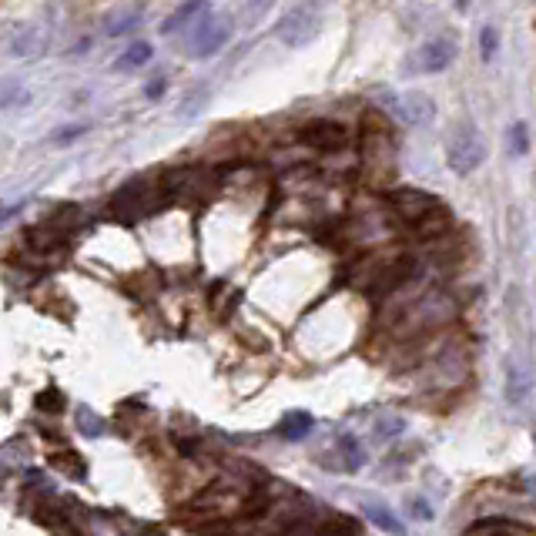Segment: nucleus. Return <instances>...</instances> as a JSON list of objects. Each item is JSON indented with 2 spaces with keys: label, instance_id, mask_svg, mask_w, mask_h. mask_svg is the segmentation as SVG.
<instances>
[{
  "label": "nucleus",
  "instance_id": "7",
  "mask_svg": "<svg viewBox=\"0 0 536 536\" xmlns=\"http://www.w3.org/2000/svg\"><path fill=\"white\" fill-rule=\"evenodd\" d=\"M389 205H392V212L402 218V222L416 225L419 218L429 215L439 205V198L429 195V191H419V188H396L389 195Z\"/></svg>",
  "mask_w": 536,
  "mask_h": 536
},
{
  "label": "nucleus",
  "instance_id": "23",
  "mask_svg": "<svg viewBox=\"0 0 536 536\" xmlns=\"http://www.w3.org/2000/svg\"><path fill=\"white\" fill-rule=\"evenodd\" d=\"M27 101H31V94H27L17 81H7L4 91H0V104H4V108H17V104H27Z\"/></svg>",
  "mask_w": 536,
  "mask_h": 536
},
{
  "label": "nucleus",
  "instance_id": "19",
  "mask_svg": "<svg viewBox=\"0 0 536 536\" xmlns=\"http://www.w3.org/2000/svg\"><path fill=\"white\" fill-rule=\"evenodd\" d=\"M530 128H526L523 121H516L510 131H506V145H510V155H526V148H530Z\"/></svg>",
  "mask_w": 536,
  "mask_h": 536
},
{
  "label": "nucleus",
  "instance_id": "28",
  "mask_svg": "<svg viewBox=\"0 0 536 536\" xmlns=\"http://www.w3.org/2000/svg\"><path fill=\"white\" fill-rule=\"evenodd\" d=\"M379 429H382L379 436H399L402 429H406V423H402V419H389V423H379Z\"/></svg>",
  "mask_w": 536,
  "mask_h": 536
},
{
  "label": "nucleus",
  "instance_id": "14",
  "mask_svg": "<svg viewBox=\"0 0 536 536\" xmlns=\"http://www.w3.org/2000/svg\"><path fill=\"white\" fill-rule=\"evenodd\" d=\"M413 228H416L419 238H429V242H433V238H443V235L453 232V215H449L443 205H436L433 212L419 218Z\"/></svg>",
  "mask_w": 536,
  "mask_h": 536
},
{
  "label": "nucleus",
  "instance_id": "3",
  "mask_svg": "<svg viewBox=\"0 0 536 536\" xmlns=\"http://www.w3.org/2000/svg\"><path fill=\"white\" fill-rule=\"evenodd\" d=\"M486 158V141L480 128L473 121H466L463 128L453 131V141H449V151H446V161L456 175H473L476 168L483 165Z\"/></svg>",
  "mask_w": 536,
  "mask_h": 536
},
{
  "label": "nucleus",
  "instance_id": "6",
  "mask_svg": "<svg viewBox=\"0 0 536 536\" xmlns=\"http://www.w3.org/2000/svg\"><path fill=\"white\" fill-rule=\"evenodd\" d=\"M456 51H459L456 37H449V34L433 37V41L423 44L413 57H409L406 74H439V71H446V67L456 61Z\"/></svg>",
  "mask_w": 536,
  "mask_h": 536
},
{
  "label": "nucleus",
  "instance_id": "11",
  "mask_svg": "<svg viewBox=\"0 0 536 536\" xmlns=\"http://www.w3.org/2000/svg\"><path fill=\"white\" fill-rule=\"evenodd\" d=\"M208 11V0H185V4L178 7L175 14L168 17L165 24H161V34H178V31H185V27H191L195 21H201Z\"/></svg>",
  "mask_w": 536,
  "mask_h": 536
},
{
  "label": "nucleus",
  "instance_id": "26",
  "mask_svg": "<svg viewBox=\"0 0 536 536\" xmlns=\"http://www.w3.org/2000/svg\"><path fill=\"white\" fill-rule=\"evenodd\" d=\"M409 510H413L416 520H433V506H429L426 500H413L409 503Z\"/></svg>",
  "mask_w": 536,
  "mask_h": 536
},
{
  "label": "nucleus",
  "instance_id": "2",
  "mask_svg": "<svg viewBox=\"0 0 536 536\" xmlns=\"http://www.w3.org/2000/svg\"><path fill=\"white\" fill-rule=\"evenodd\" d=\"M322 31V0H302L289 14L275 24V37L285 47H305L312 44Z\"/></svg>",
  "mask_w": 536,
  "mask_h": 536
},
{
  "label": "nucleus",
  "instance_id": "4",
  "mask_svg": "<svg viewBox=\"0 0 536 536\" xmlns=\"http://www.w3.org/2000/svg\"><path fill=\"white\" fill-rule=\"evenodd\" d=\"M228 37H232V21H228L225 14H215V17L205 14L201 21L191 24V31H188V54L212 57L228 44Z\"/></svg>",
  "mask_w": 536,
  "mask_h": 536
},
{
  "label": "nucleus",
  "instance_id": "24",
  "mask_svg": "<svg viewBox=\"0 0 536 536\" xmlns=\"http://www.w3.org/2000/svg\"><path fill=\"white\" fill-rule=\"evenodd\" d=\"M78 426H81V433H84V436H91V439L104 433L101 416H94L88 406H81V409H78Z\"/></svg>",
  "mask_w": 536,
  "mask_h": 536
},
{
  "label": "nucleus",
  "instance_id": "10",
  "mask_svg": "<svg viewBox=\"0 0 536 536\" xmlns=\"http://www.w3.org/2000/svg\"><path fill=\"white\" fill-rule=\"evenodd\" d=\"M530 389H533L530 369L516 359H506V399H510V406H520L530 396Z\"/></svg>",
  "mask_w": 536,
  "mask_h": 536
},
{
  "label": "nucleus",
  "instance_id": "8",
  "mask_svg": "<svg viewBox=\"0 0 536 536\" xmlns=\"http://www.w3.org/2000/svg\"><path fill=\"white\" fill-rule=\"evenodd\" d=\"M302 141L319 151H342L349 145V128L329 118H315L302 128Z\"/></svg>",
  "mask_w": 536,
  "mask_h": 536
},
{
  "label": "nucleus",
  "instance_id": "5",
  "mask_svg": "<svg viewBox=\"0 0 536 536\" xmlns=\"http://www.w3.org/2000/svg\"><path fill=\"white\" fill-rule=\"evenodd\" d=\"M382 104H386V111L392 114V118H399L402 124H409V128H423V124H429L436 118V104L423 91L386 94Z\"/></svg>",
  "mask_w": 536,
  "mask_h": 536
},
{
  "label": "nucleus",
  "instance_id": "15",
  "mask_svg": "<svg viewBox=\"0 0 536 536\" xmlns=\"http://www.w3.org/2000/svg\"><path fill=\"white\" fill-rule=\"evenodd\" d=\"M312 426H315V419L305 413V409H292V413L282 416V423L275 433H279L282 439H289V443H302V439L312 433Z\"/></svg>",
  "mask_w": 536,
  "mask_h": 536
},
{
  "label": "nucleus",
  "instance_id": "13",
  "mask_svg": "<svg viewBox=\"0 0 536 536\" xmlns=\"http://www.w3.org/2000/svg\"><path fill=\"white\" fill-rule=\"evenodd\" d=\"M141 21H145V7H118V11H111L104 17V34L121 37V34L134 31Z\"/></svg>",
  "mask_w": 536,
  "mask_h": 536
},
{
  "label": "nucleus",
  "instance_id": "22",
  "mask_svg": "<svg viewBox=\"0 0 536 536\" xmlns=\"http://www.w3.org/2000/svg\"><path fill=\"white\" fill-rule=\"evenodd\" d=\"M275 0H245V7H242V24L245 27H255L258 21H262V14L272 7Z\"/></svg>",
  "mask_w": 536,
  "mask_h": 536
},
{
  "label": "nucleus",
  "instance_id": "12",
  "mask_svg": "<svg viewBox=\"0 0 536 536\" xmlns=\"http://www.w3.org/2000/svg\"><path fill=\"white\" fill-rule=\"evenodd\" d=\"M335 456L342 459V473H359L362 466H366V449H362V443L356 436L342 433L339 439H335Z\"/></svg>",
  "mask_w": 536,
  "mask_h": 536
},
{
  "label": "nucleus",
  "instance_id": "9",
  "mask_svg": "<svg viewBox=\"0 0 536 536\" xmlns=\"http://www.w3.org/2000/svg\"><path fill=\"white\" fill-rule=\"evenodd\" d=\"M7 47H11L14 57H21V61H41L44 51H47V41L44 34L37 31L31 24H17L11 37H7Z\"/></svg>",
  "mask_w": 536,
  "mask_h": 536
},
{
  "label": "nucleus",
  "instance_id": "1",
  "mask_svg": "<svg viewBox=\"0 0 536 536\" xmlns=\"http://www.w3.org/2000/svg\"><path fill=\"white\" fill-rule=\"evenodd\" d=\"M161 191H165V178H161V185H155L151 178H131L114 191L111 208L124 222H138L161 205Z\"/></svg>",
  "mask_w": 536,
  "mask_h": 536
},
{
  "label": "nucleus",
  "instance_id": "17",
  "mask_svg": "<svg viewBox=\"0 0 536 536\" xmlns=\"http://www.w3.org/2000/svg\"><path fill=\"white\" fill-rule=\"evenodd\" d=\"M151 61V44L148 41H134L128 51H124L118 61H114V71L118 74H128V71H138Z\"/></svg>",
  "mask_w": 536,
  "mask_h": 536
},
{
  "label": "nucleus",
  "instance_id": "20",
  "mask_svg": "<svg viewBox=\"0 0 536 536\" xmlns=\"http://www.w3.org/2000/svg\"><path fill=\"white\" fill-rule=\"evenodd\" d=\"M51 466L61 469V473H67L71 480H81L84 476V463L74 453H61V456H51Z\"/></svg>",
  "mask_w": 536,
  "mask_h": 536
},
{
  "label": "nucleus",
  "instance_id": "29",
  "mask_svg": "<svg viewBox=\"0 0 536 536\" xmlns=\"http://www.w3.org/2000/svg\"><path fill=\"white\" fill-rule=\"evenodd\" d=\"M456 7L459 11H469V0H456Z\"/></svg>",
  "mask_w": 536,
  "mask_h": 536
},
{
  "label": "nucleus",
  "instance_id": "25",
  "mask_svg": "<svg viewBox=\"0 0 536 536\" xmlns=\"http://www.w3.org/2000/svg\"><path fill=\"white\" fill-rule=\"evenodd\" d=\"M496 51H500V31H496V27H483V34H480V54H483V61H493Z\"/></svg>",
  "mask_w": 536,
  "mask_h": 536
},
{
  "label": "nucleus",
  "instance_id": "18",
  "mask_svg": "<svg viewBox=\"0 0 536 536\" xmlns=\"http://www.w3.org/2000/svg\"><path fill=\"white\" fill-rule=\"evenodd\" d=\"M469 533H530V526H520L513 520H480L469 526Z\"/></svg>",
  "mask_w": 536,
  "mask_h": 536
},
{
  "label": "nucleus",
  "instance_id": "27",
  "mask_svg": "<svg viewBox=\"0 0 536 536\" xmlns=\"http://www.w3.org/2000/svg\"><path fill=\"white\" fill-rule=\"evenodd\" d=\"M145 98H148V101H161V98H165V78H155V81H151L148 88H145Z\"/></svg>",
  "mask_w": 536,
  "mask_h": 536
},
{
  "label": "nucleus",
  "instance_id": "21",
  "mask_svg": "<svg viewBox=\"0 0 536 536\" xmlns=\"http://www.w3.org/2000/svg\"><path fill=\"white\" fill-rule=\"evenodd\" d=\"M84 131H88V124H67V128H57V131H51V145L67 148V145H74Z\"/></svg>",
  "mask_w": 536,
  "mask_h": 536
},
{
  "label": "nucleus",
  "instance_id": "16",
  "mask_svg": "<svg viewBox=\"0 0 536 536\" xmlns=\"http://www.w3.org/2000/svg\"><path fill=\"white\" fill-rule=\"evenodd\" d=\"M362 513H366L369 520L376 523L379 530H386V533H402V530H406L399 516L392 513L386 503H379V500H366V503H362Z\"/></svg>",
  "mask_w": 536,
  "mask_h": 536
}]
</instances>
